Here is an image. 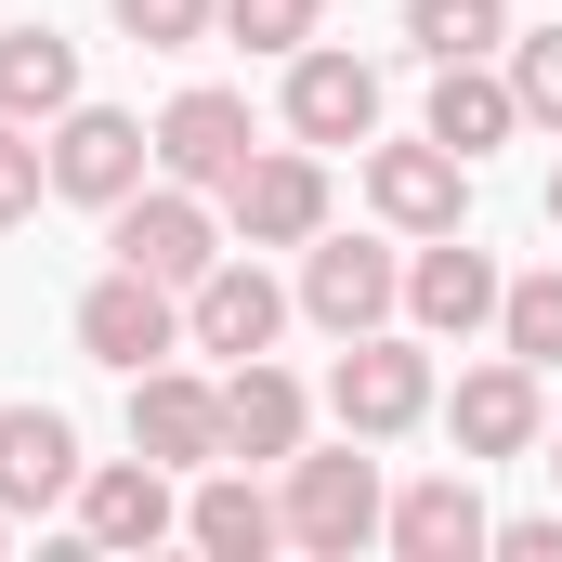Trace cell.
Listing matches in <instances>:
<instances>
[{
    "mask_svg": "<svg viewBox=\"0 0 562 562\" xmlns=\"http://www.w3.org/2000/svg\"><path fill=\"white\" fill-rule=\"evenodd\" d=\"M79 497V431L53 406H0V510H53Z\"/></svg>",
    "mask_w": 562,
    "mask_h": 562,
    "instance_id": "ac0fdd59",
    "label": "cell"
},
{
    "mask_svg": "<svg viewBox=\"0 0 562 562\" xmlns=\"http://www.w3.org/2000/svg\"><path fill=\"white\" fill-rule=\"evenodd\" d=\"M0 537H13V510H0Z\"/></svg>",
    "mask_w": 562,
    "mask_h": 562,
    "instance_id": "4dcf8cb0",
    "label": "cell"
},
{
    "mask_svg": "<svg viewBox=\"0 0 562 562\" xmlns=\"http://www.w3.org/2000/svg\"><path fill=\"white\" fill-rule=\"evenodd\" d=\"M550 471H562V431H550Z\"/></svg>",
    "mask_w": 562,
    "mask_h": 562,
    "instance_id": "f546056e",
    "label": "cell"
},
{
    "mask_svg": "<svg viewBox=\"0 0 562 562\" xmlns=\"http://www.w3.org/2000/svg\"><path fill=\"white\" fill-rule=\"evenodd\" d=\"M170 524H183V510H170V471H157L144 445L119 471H79V537H92V550H157Z\"/></svg>",
    "mask_w": 562,
    "mask_h": 562,
    "instance_id": "9a60e30c",
    "label": "cell"
},
{
    "mask_svg": "<svg viewBox=\"0 0 562 562\" xmlns=\"http://www.w3.org/2000/svg\"><path fill=\"white\" fill-rule=\"evenodd\" d=\"M144 157H157V132H144V119H119V105H66V119H53V196L119 210V196L144 183Z\"/></svg>",
    "mask_w": 562,
    "mask_h": 562,
    "instance_id": "ba28073f",
    "label": "cell"
},
{
    "mask_svg": "<svg viewBox=\"0 0 562 562\" xmlns=\"http://www.w3.org/2000/svg\"><path fill=\"white\" fill-rule=\"evenodd\" d=\"M550 223H562V170H550Z\"/></svg>",
    "mask_w": 562,
    "mask_h": 562,
    "instance_id": "f1b7e54d",
    "label": "cell"
},
{
    "mask_svg": "<svg viewBox=\"0 0 562 562\" xmlns=\"http://www.w3.org/2000/svg\"><path fill=\"white\" fill-rule=\"evenodd\" d=\"M276 510H288V537H301V550L353 562L367 537H380V510H393V497H380V471L340 445V458H288V497H276Z\"/></svg>",
    "mask_w": 562,
    "mask_h": 562,
    "instance_id": "277c9868",
    "label": "cell"
},
{
    "mask_svg": "<svg viewBox=\"0 0 562 562\" xmlns=\"http://www.w3.org/2000/svg\"><path fill=\"white\" fill-rule=\"evenodd\" d=\"M380 537H393L406 562H471V550H497V524H484L471 471H431V484H406V497L380 510Z\"/></svg>",
    "mask_w": 562,
    "mask_h": 562,
    "instance_id": "2e32d148",
    "label": "cell"
},
{
    "mask_svg": "<svg viewBox=\"0 0 562 562\" xmlns=\"http://www.w3.org/2000/svg\"><path fill=\"white\" fill-rule=\"evenodd\" d=\"M327 406L353 445H393V431L431 419V353L419 340H393V327H367V340H340V367H327Z\"/></svg>",
    "mask_w": 562,
    "mask_h": 562,
    "instance_id": "6da1fadb",
    "label": "cell"
},
{
    "mask_svg": "<svg viewBox=\"0 0 562 562\" xmlns=\"http://www.w3.org/2000/svg\"><path fill=\"white\" fill-rule=\"evenodd\" d=\"M79 353L119 367V380H132V367H170V353H183V288H157V276L119 262L105 288H79Z\"/></svg>",
    "mask_w": 562,
    "mask_h": 562,
    "instance_id": "3957f363",
    "label": "cell"
},
{
    "mask_svg": "<svg viewBox=\"0 0 562 562\" xmlns=\"http://www.w3.org/2000/svg\"><path fill=\"white\" fill-rule=\"evenodd\" d=\"M105 223H119V262L157 276V288H196L210 262H223V223H210V196H196V183H132Z\"/></svg>",
    "mask_w": 562,
    "mask_h": 562,
    "instance_id": "7a4b0ae2",
    "label": "cell"
},
{
    "mask_svg": "<svg viewBox=\"0 0 562 562\" xmlns=\"http://www.w3.org/2000/svg\"><path fill=\"white\" fill-rule=\"evenodd\" d=\"M497 550H510V562H562V510H524V524H497Z\"/></svg>",
    "mask_w": 562,
    "mask_h": 562,
    "instance_id": "83f0119b",
    "label": "cell"
},
{
    "mask_svg": "<svg viewBox=\"0 0 562 562\" xmlns=\"http://www.w3.org/2000/svg\"><path fill=\"white\" fill-rule=\"evenodd\" d=\"M276 327H288V288L249 262V249H223L210 276L183 288V340L196 353H223V367H249V353H276Z\"/></svg>",
    "mask_w": 562,
    "mask_h": 562,
    "instance_id": "52a82bcc",
    "label": "cell"
},
{
    "mask_svg": "<svg viewBox=\"0 0 562 562\" xmlns=\"http://www.w3.org/2000/svg\"><path fill=\"white\" fill-rule=\"evenodd\" d=\"M367 196H380V223L393 236H458V210H471V157L458 144H380L367 157Z\"/></svg>",
    "mask_w": 562,
    "mask_h": 562,
    "instance_id": "9c48e42d",
    "label": "cell"
},
{
    "mask_svg": "<svg viewBox=\"0 0 562 562\" xmlns=\"http://www.w3.org/2000/svg\"><path fill=\"white\" fill-rule=\"evenodd\" d=\"M249 157H262V144H249V105H236V92H210V79H196V92H170V119H157V170H170V183L223 196Z\"/></svg>",
    "mask_w": 562,
    "mask_h": 562,
    "instance_id": "7c38bea8",
    "label": "cell"
},
{
    "mask_svg": "<svg viewBox=\"0 0 562 562\" xmlns=\"http://www.w3.org/2000/svg\"><path fill=\"white\" fill-rule=\"evenodd\" d=\"M40 183H53V157L26 144V119H0V223H26V210H40Z\"/></svg>",
    "mask_w": 562,
    "mask_h": 562,
    "instance_id": "4316f807",
    "label": "cell"
},
{
    "mask_svg": "<svg viewBox=\"0 0 562 562\" xmlns=\"http://www.w3.org/2000/svg\"><path fill=\"white\" fill-rule=\"evenodd\" d=\"M524 132V92L471 53V66H431V144H458V157H497V144Z\"/></svg>",
    "mask_w": 562,
    "mask_h": 562,
    "instance_id": "ffe728a7",
    "label": "cell"
},
{
    "mask_svg": "<svg viewBox=\"0 0 562 562\" xmlns=\"http://www.w3.org/2000/svg\"><path fill=\"white\" fill-rule=\"evenodd\" d=\"M223 210H236V249H314V236H327V157H314V144L249 157V170L223 183Z\"/></svg>",
    "mask_w": 562,
    "mask_h": 562,
    "instance_id": "5b68a950",
    "label": "cell"
},
{
    "mask_svg": "<svg viewBox=\"0 0 562 562\" xmlns=\"http://www.w3.org/2000/svg\"><path fill=\"white\" fill-rule=\"evenodd\" d=\"M406 40H419L431 66H471V53L510 40V13H497V0H406Z\"/></svg>",
    "mask_w": 562,
    "mask_h": 562,
    "instance_id": "7402d4cb",
    "label": "cell"
},
{
    "mask_svg": "<svg viewBox=\"0 0 562 562\" xmlns=\"http://www.w3.org/2000/svg\"><path fill=\"white\" fill-rule=\"evenodd\" d=\"M510 92H524V119H550V132H562V26H537V40L510 53Z\"/></svg>",
    "mask_w": 562,
    "mask_h": 562,
    "instance_id": "484cf974",
    "label": "cell"
},
{
    "mask_svg": "<svg viewBox=\"0 0 562 562\" xmlns=\"http://www.w3.org/2000/svg\"><path fill=\"white\" fill-rule=\"evenodd\" d=\"M119 26H132L144 53H196V40L223 26V0H119Z\"/></svg>",
    "mask_w": 562,
    "mask_h": 562,
    "instance_id": "d4e9b609",
    "label": "cell"
},
{
    "mask_svg": "<svg viewBox=\"0 0 562 562\" xmlns=\"http://www.w3.org/2000/svg\"><path fill=\"white\" fill-rule=\"evenodd\" d=\"M327 26V0H223V40H249V53H301Z\"/></svg>",
    "mask_w": 562,
    "mask_h": 562,
    "instance_id": "cb8c5ba5",
    "label": "cell"
},
{
    "mask_svg": "<svg viewBox=\"0 0 562 562\" xmlns=\"http://www.w3.org/2000/svg\"><path fill=\"white\" fill-rule=\"evenodd\" d=\"M183 537H196L210 562H262V550L288 537V510L249 484V471H223V458H210V471H196V497H183Z\"/></svg>",
    "mask_w": 562,
    "mask_h": 562,
    "instance_id": "d6986e66",
    "label": "cell"
},
{
    "mask_svg": "<svg viewBox=\"0 0 562 562\" xmlns=\"http://www.w3.org/2000/svg\"><path fill=\"white\" fill-rule=\"evenodd\" d=\"M393 301H406V262H393V249H367V236H314V249H301V314H314L327 340L393 327Z\"/></svg>",
    "mask_w": 562,
    "mask_h": 562,
    "instance_id": "8992f818",
    "label": "cell"
},
{
    "mask_svg": "<svg viewBox=\"0 0 562 562\" xmlns=\"http://www.w3.org/2000/svg\"><path fill=\"white\" fill-rule=\"evenodd\" d=\"M288 132H301V144H367V132H380V66L301 40V53H288Z\"/></svg>",
    "mask_w": 562,
    "mask_h": 562,
    "instance_id": "8fae6325",
    "label": "cell"
},
{
    "mask_svg": "<svg viewBox=\"0 0 562 562\" xmlns=\"http://www.w3.org/2000/svg\"><path fill=\"white\" fill-rule=\"evenodd\" d=\"M301 431H314V393L288 380L276 353H249V367L223 380V445H236V458H301Z\"/></svg>",
    "mask_w": 562,
    "mask_h": 562,
    "instance_id": "e0dca14e",
    "label": "cell"
},
{
    "mask_svg": "<svg viewBox=\"0 0 562 562\" xmlns=\"http://www.w3.org/2000/svg\"><path fill=\"white\" fill-rule=\"evenodd\" d=\"M79 105V53L53 40V26H0V119H66Z\"/></svg>",
    "mask_w": 562,
    "mask_h": 562,
    "instance_id": "44dd1931",
    "label": "cell"
},
{
    "mask_svg": "<svg viewBox=\"0 0 562 562\" xmlns=\"http://www.w3.org/2000/svg\"><path fill=\"white\" fill-rule=\"evenodd\" d=\"M445 419H458V458H524V445H550V406H537V367H524V353L471 367Z\"/></svg>",
    "mask_w": 562,
    "mask_h": 562,
    "instance_id": "4fadbf2b",
    "label": "cell"
},
{
    "mask_svg": "<svg viewBox=\"0 0 562 562\" xmlns=\"http://www.w3.org/2000/svg\"><path fill=\"white\" fill-rule=\"evenodd\" d=\"M132 445L157 458V471H210V458H236V445H223V393L183 380V367H132Z\"/></svg>",
    "mask_w": 562,
    "mask_h": 562,
    "instance_id": "30bf717a",
    "label": "cell"
},
{
    "mask_svg": "<svg viewBox=\"0 0 562 562\" xmlns=\"http://www.w3.org/2000/svg\"><path fill=\"white\" fill-rule=\"evenodd\" d=\"M497 340L524 367H562V276H510L497 288Z\"/></svg>",
    "mask_w": 562,
    "mask_h": 562,
    "instance_id": "603a6c76",
    "label": "cell"
},
{
    "mask_svg": "<svg viewBox=\"0 0 562 562\" xmlns=\"http://www.w3.org/2000/svg\"><path fill=\"white\" fill-rule=\"evenodd\" d=\"M497 262H484V249H471V236H431L419 262H406V314H419L431 340H471V327H497Z\"/></svg>",
    "mask_w": 562,
    "mask_h": 562,
    "instance_id": "5bb4252c",
    "label": "cell"
}]
</instances>
